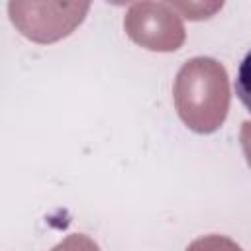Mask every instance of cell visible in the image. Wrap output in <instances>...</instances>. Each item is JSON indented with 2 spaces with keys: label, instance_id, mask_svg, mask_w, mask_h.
<instances>
[{
  "label": "cell",
  "instance_id": "6da1fadb",
  "mask_svg": "<svg viewBox=\"0 0 251 251\" xmlns=\"http://www.w3.org/2000/svg\"><path fill=\"white\" fill-rule=\"evenodd\" d=\"M175 102L182 122L200 133L220 127L227 114V76L224 67L208 57L182 65L175 82Z\"/></svg>",
  "mask_w": 251,
  "mask_h": 251
},
{
  "label": "cell",
  "instance_id": "3957f363",
  "mask_svg": "<svg viewBox=\"0 0 251 251\" xmlns=\"http://www.w3.org/2000/svg\"><path fill=\"white\" fill-rule=\"evenodd\" d=\"M235 94L239 102L247 108V112H251V51L239 63L235 76Z\"/></svg>",
  "mask_w": 251,
  "mask_h": 251
},
{
  "label": "cell",
  "instance_id": "7a4b0ae2",
  "mask_svg": "<svg viewBox=\"0 0 251 251\" xmlns=\"http://www.w3.org/2000/svg\"><path fill=\"white\" fill-rule=\"evenodd\" d=\"M169 8H171L169 4H155V2L133 4L127 12L126 22H124L129 37L149 49L151 37L155 33L153 29H157L159 51L176 49L178 45L175 41H171L165 33L178 37V39H184V33H182V25H180L176 14H173Z\"/></svg>",
  "mask_w": 251,
  "mask_h": 251
}]
</instances>
